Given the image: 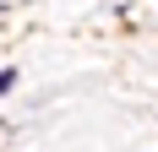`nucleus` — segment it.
Instances as JSON below:
<instances>
[{"label":"nucleus","instance_id":"1","mask_svg":"<svg viewBox=\"0 0 158 152\" xmlns=\"http://www.w3.org/2000/svg\"><path fill=\"white\" fill-rule=\"evenodd\" d=\"M11 87H16V71H0V98H6Z\"/></svg>","mask_w":158,"mask_h":152}]
</instances>
